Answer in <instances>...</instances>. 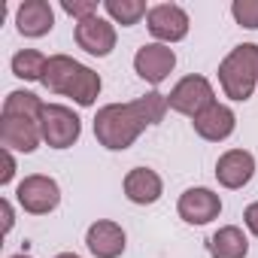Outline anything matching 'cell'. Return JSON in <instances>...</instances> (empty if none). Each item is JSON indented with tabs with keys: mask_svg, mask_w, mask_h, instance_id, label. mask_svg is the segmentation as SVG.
Wrapping results in <instances>:
<instances>
[{
	"mask_svg": "<svg viewBox=\"0 0 258 258\" xmlns=\"http://www.w3.org/2000/svg\"><path fill=\"white\" fill-rule=\"evenodd\" d=\"M76 46L85 49L88 55L106 58L115 49V25L106 22V19H100V16L76 22Z\"/></svg>",
	"mask_w": 258,
	"mask_h": 258,
	"instance_id": "obj_11",
	"label": "cell"
},
{
	"mask_svg": "<svg viewBox=\"0 0 258 258\" xmlns=\"http://www.w3.org/2000/svg\"><path fill=\"white\" fill-rule=\"evenodd\" d=\"M103 10L112 19V25H121V28H131L143 16H149L143 0H103Z\"/></svg>",
	"mask_w": 258,
	"mask_h": 258,
	"instance_id": "obj_19",
	"label": "cell"
},
{
	"mask_svg": "<svg viewBox=\"0 0 258 258\" xmlns=\"http://www.w3.org/2000/svg\"><path fill=\"white\" fill-rule=\"evenodd\" d=\"M173 67H176V52L164 43H146L134 55V70L149 85H161L173 73Z\"/></svg>",
	"mask_w": 258,
	"mask_h": 258,
	"instance_id": "obj_8",
	"label": "cell"
},
{
	"mask_svg": "<svg viewBox=\"0 0 258 258\" xmlns=\"http://www.w3.org/2000/svg\"><path fill=\"white\" fill-rule=\"evenodd\" d=\"M16 176V158L10 149H0V185H10Z\"/></svg>",
	"mask_w": 258,
	"mask_h": 258,
	"instance_id": "obj_23",
	"label": "cell"
},
{
	"mask_svg": "<svg viewBox=\"0 0 258 258\" xmlns=\"http://www.w3.org/2000/svg\"><path fill=\"white\" fill-rule=\"evenodd\" d=\"M146 28H149V34H152L158 43H164V46L179 43V40H185V34H188V13H185L182 7H176V4H158V7L149 10Z\"/></svg>",
	"mask_w": 258,
	"mask_h": 258,
	"instance_id": "obj_7",
	"label": "cell"
},
{
	"mask_svg": "<svg viewBox=\"0 0 258 258\" xmlns=\"http://www.w3.org/2000/svg\"><path fill=\"white\" fill-rule=\"evenodd\" d=\"M167 109V97L158 91H149L131 103H106L94 115V137L103 149L124 152L149 124H158Z\"/></svg>",
	"mask_w": 258,
	"mask_h": 258,
	"instance_id": "obj_1",
	"label": "cell"
},
{
	"mask_svg": "<svg viewBox=\"0 0 258 258\" xmlns=\"http://www.w3.org/2000/svg\"><path fill=\"white\" fill-rule=\"evenodd\" d=\"M16 25L22 37H46L55 28V13L49 0H25L16 10Z\"/></svg>",
	"mask_w": 258,
	"mask_h": 258,
	"instance_id": "obj_15",
	"label": "cell"
},
{
	"mask_svg": "<svg viewBox=\"0 0 258 258\" xmlns=\"http://www.w3.org/2000/svg\"><path fill=\"white\" fill-rule=\"evenodd\" d=\"M43 106L46 103L34 91H10L7 100H4V115H25V118H37L40 121Z\"/></svg>",
	"mask_w": 258,
	"mask_h": 258,
	"instance_id": "obj_20",
	"label": "cell"
},
{
	"mask_svg": "<svg viewBox=\"0 0 258 258\" xmlns=\"http://www.w3.org/2000/svg\"><path fill=\"white\" fill-rule=\"evenodd\" d=\"M16 201L22 204L25 213L31 216H46L52 213L58 204H61V188L52 176H43V173H31L19 182L16 188Z\"/></svg>",
	"mask_w": 258,
	"mask_h": 258,
	"instance_id": "obj_6",
	"label": "cell"
},
{
	"mask_svg": "<svg viewBox=\"0 0 258 258\" xmlns=\"http://www.w3.org/2000/svg\"><path fill=\"white\" fill-rule=\"evenodd\" d=\"M207 249H210L213 258H246L249 240H246V234L237 225H225L207 240Z\"/></svg>",
	"mask_w": 258,
	"mask_h": 258,
	"instance_id": "obj_17",
	"label": "cell"
},
{
	"mask_svg": "<svg viewBox=\"0 0 258 258\" xmlns=\"http://www.w3.org/2000/svg\"><path fill=\"white\" fill-rule=\"evenodd\" d=\"M179 219L188 222V225H207L213 219H219L222 213V198L213 191V188H188L179 195Z\"/></svg>",
	"mask_w": 258,
	"mask_h": 258,
	"instance_id": "obj_10",
	"label": "cell"
},
{
	"mask_svg": "<svg viewBox=\"0 0 258 258\" xmlns=\"http://www.w3.org/2000/svg\"><path fill=\"white\" fill-rule=\"evenodd\" d=\"M55 258H79L76 252H61V255H55Z\"/></svg>",
	"mask_w": 258,
	"mask_h": 258,
	"instance_id": "obj_26",
	"label": "cell"
},
{
	"mask_svg": "<svg viewBox=\"0 0 258 258\" xmlns=\"http://www.w3.org/2000/svg\"><path fill=\"white\" fill-rule=\"evenodd\" d=\"M243 222H246V228H249V231L258 237V201L246 207V213H243Z\"/></svg>",
	"mask_w": 258,
	"mask_h": 258,
	"instance_id": "obj_24",
	"label": "cell"
},
{
	"mask_svg": "<svg viewBox=\"0 0 258 258\" xmlns=\"http://www.w3.org/2000/svg\"><path fill=\"white\" fill-rule=\"evenodd\" d=\"M255 176V158L246 149H228L216 161V179L225 188H243Z\"/></svg>",
	"mask_w": 258,
	"mask_h": 258,
	"instance_id": "obj_13",
	"label": "cell"
},
{
	"mask_svg": "<svg viewBox=\"0 0 258 258\" xmlns=\"http://www.w3.org/2000/svg\"><path fill=\"white\" fill-rule=\"evenodd\" d=\"M219 82H222V91L243 103L252 97V91L258 88V46L255 43H240L234 46L225 61L219 64Z\"/></svg>",
	"mask_w": 258,
	"mask_h": 258,
	"instance_id": "obj_3",
	"label": "cell"
},
{
	"mask_svg": "<svg viewBox=\"0 0 258 258\" xmlns=\"http://www.w3.org/2000/svg\"><path fill=\"white\" fill-rule=\"evenodd\" d=\"M46 64H49V58L37 49H22L13 55V73L25 82H43Z\"/></svg>",
	"mask_w": 258,
	"mask_h": 258,
	"instance_id": "obj_18",
	"label": "cell"
},
{
	"mask_svg": "<svg viewBox=\"0 0 258 258\" xmlns=\"http://www.w3.org/2000/svg\"><path fill=\"white\" fill-rule=\"evenodd\" d=\"M0 213H4V234H10V231H13V225H16L13 204H10V201H0Z\"/></svg>",
	"mask_w": 258,
	"mask_h": 258,
	"instance_id": "obj_25",
	"label": "cell"
},
{
	"mask_svg": "<svg viewBox=\"0 0 258 258\" xmlns=\"http://www.w3.org/2000/svg\"><path fill=\"white\" fill-rule=\"evenodd\" d=\"M40 134L52 149H70L82 134V118L64 103H46L40 112Z\"/></svg>",
	"mask_w": 258,
	"mask_h": 258,
	"instance_id": "obj_4",
	"label": "cell"
},
{
	"mask_svg": "<svg viewBox=\"0 0 258 258\" xmlns=\"http://www.w3.org/2000/svg\"><path fill=\"white\" fill-rule=\"evenodd\" d=\"M61 10L67 16H73L76 22H85V19L97 16V4H94V0H61Z\"/></svg>",
	"mask_w": 258,
	"mask_h": 258,
	"instance_id": "obj_22",
	"label": "cell"
},
{
	"mask_svg": "<svg viewBox=\"0 0 258 258\" xmlns=\"http://www.w3.org/2000/svg\"><path fill=\"white\" fill-rule=\"evenodd\" d=\"M191 124H195L198 137H204V140H210V143H222V140H228V137L234 134L237 115H234L231 106L213 103V106H207L198 118H191Z\"/></svg>",
	"mask_w": 258,
	"mask_h": 258,
	"instance_id": "obj_12",
	"label": "cell"
},
{
	"mask_svg": "<svg viewBox=\"0 0 258 258\" xmlns=\"http://www.w3.org/2000/svg\"><path fill=\"white\" fill-rule=\"evenodd\" d=\"M213 103H216V91H213L210 79H207V76H198V73L179 79V82L173 85V91L167 94V106H170L173 112L188 115V118H198V115H201L207 106H213Z\"/></svg>",
	"mask_w": 258,
	"mask_h": 258,
	"instance_id": "obj_5",
	"label": "cell"
},
{
	"mask_svg": "<svg viewBox=\"0 0 258 258\" xmlns=\"http://www.w3.org/2000/svg\"><path fill=\"white\" fill-rule=\"evenodd\" d=\"M164 185H161V176L149 167H134V170H127L124 176V195L131 204H140V207H149L161 198Z\"/></svg>",
	"mask_w": 258,
	"mask_h": 258,
	"instance_id": "obj_16",
	"label": "cell"
},
{
	"mask_svg": "<svg viewBox=\"0 0 258 258\" xmlns=\"http://www.w3.org/2000/svg\"><path fill=\"white\" fill-rule=\"evenodd\" d=\"M40 121L25 115H0V143L10 152H34L40 146Z\"/></svg>",
	"mask_w": 258,
	"mask_h": 258,
	"instance_id": "obj_9",
	"label": "cell"
},
{
	"mask_svg": "<svg viewBox=\"0 0 258 258\" xmlns=\"http://www.w3.org/2000/svg\"><path fill=\"white\" fill-rule=\"evenodd\" d=\"M13 258H31V255H25V252H22V255H13Z\"/></svg>",
	"mask_w": 258,
	"mask_h": 258,
	"instance_id": "obj_27",
	"label": "cell"
},
{
	"mask_svg": "<svg viewBox=\"0 0 258 258\" xmlns=\"http://www.w3.org/2000/svg\"><path fill=\"white\" fill-rule=\"evenodd\" d=\"M231 16L240 28L246 31H258V0H234L231 4Z\"/></svg>",
	"mask_w": 258,
	"mask_h": 258,
	"instance_id": "obj_21",
	"label": "cell"
},
{
	"mask_svg": "<svg viewBox=\"0 0 258 258\" xmlns=\"http://www.w3.org/2000/svg\"><path fill=\"white\" fill-rule=\"evenodd\" d=\"M43 85L55 94L73 97L79 106H91L100 94V73L73 61L70 55H52L43 73Z\"/></svg>",
	"mask_w": 258,
	"mask_h": 258,
	"instance_id": "obj_2",
	"label": "cell"
},
{
	"mask_svg": "<svg viewBox=\"0 0 258 258\" xmlns=\"http://www.w3.org/2000/svg\"><path fill=\"white\" fill-rule=\"evenodd\" d=\"M85 246L94 258H118L124 252V231L118 222H109V219H100L88 228L85 234Z\"/></svg>",
	"mask_w": 258,
	"mask_h": 258,
	"instance_id": "obj_14",
	"label": "cell"
}]
</instances>
